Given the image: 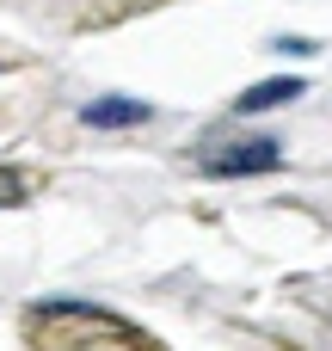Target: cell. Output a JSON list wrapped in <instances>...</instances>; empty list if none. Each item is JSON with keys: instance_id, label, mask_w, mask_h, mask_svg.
Masks as SVG:
<instances>
[{"instance_id": "3957f363", "label": "cell", "mask_w": 332, "mask_h": 351, "mask_svg": "<svg viewBox=\"0 0 332 351\" xmlns=\"http://www.w3.org/2000/svg\"><path fill=\"white\" fill-rule=\"evenodd\" d=\"M296 93H302V80H290V74H283V80L246 86V93H240V111H277V105H290Z\"/></svg>"}, {"instance_id": "277c9868", "label": "cell", "mask_w": 332, "mask_h": 351, "mask_svg": "<svg viewBox=\"0 0 332 351\" xmlns=\"http://www.w3.org/2000/svg\"><path fill=\"white\" fill-rule=\"evenodd\" d=\"M25 191H31V179H25V173H12V167H0V204H18Z\"/></svg>"}, {"instance_id": "6da1fadb", "label": "cell", "mask_w": 332, "mask_h": 351, "mask_svg": "<svg viewBox=\"0 0 332 351\" xmlns=\"http://www.w3.org/2000/svg\"><path fill=\"white\" fill-rule=\"evenodd\" d=\"M271 167H277V142H234V148L203 154V173H216V179H246V173H271Z\"/></svg>"}, {"instance_id": "7a4b0ae2", "label": "cell", "mask_w": 332, "mask_h": 351, "mask_svg": "<svg viewBox=\"0 0 332 351\" xmlns=\"http://www.w3.org/2000/svg\"><path fill=\"white\" fill-rule=\"evenodd\" d=\"M86 123H92V130H111V123H148V105H142V99H99V105H86Z\"/></svg>"}]
</instances>
